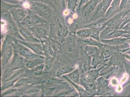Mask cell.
<instances>
[{
	"label": "cell",
	"instance_id": "cell-26",
	"mask_svg": "<svg viewBox=\"0 0 130 97\" xmlns=\"http://www.w3.org/2000/svg\"><path fill=\"white\" fill-rule=\"evenodd\" d=\"M130 22V16L126 17L124 18L120 26H119V29H121Z\"/></svg>",
	"mask_w": 130,
	"mask_h": 97
},
{
	"label": "cell",
	"instance_id": "cell-1",
	"mask_svg": "<svg viewBox=\"0 0 130 97\" xmlns=\"http://www.w3.org/2000/svg\"><path fill=\"white\" fill-rule=\"evenodd\" d=\"M112 1L113 0H104L100 2L91 16L90 22L95 21L104 16Z\"/></svg>",
	"mask_w": 130,
	"mask_h": 97
},
{
	"label": "cell",
	"instance_id": "cell-10",
	"mask_svg": "<svg viewBox=\"0 0 130 97\" xmlns=\"http://www.w3.org/2000/svg\"><path fill=\"white\" fill-rule=\"evenodd\" d=\"M93 29L87 28L80 29L76 32V34L81 39L87 38L91 37L93 33Z\"/></svg>",
	"mask_w": 130,
	"mask_h": 97
},
{
	"label": "cell",
	"instance_id": "cell-23",
	"mask_svg": "<svg viewBox=\"0 0 130 97\" xmlns=\"http://www.w3.org/2000/svg\"><path fill=\"white\" fill-rule=\"evenodd\" d=\"M36 31L38 35L40 36H44L47 33L46 29L43 27H38L37 28Z\"/></svg>",
	"mask_w": 130,
	"mask_h": 97
},
{
	"label": "cell",
	"instance_id": "cell-21",
	"mask_svg": "<svg viewBox=\"0 0 130 97\" xmlns=\"http://www.w3.org/2000/svg\"><path fill=\"white\" fill-rule=\"evenodd\" d=\"M59 35L61 37L64 38L67 36L69 33V31L67 28L61 26L59 28Z\"/></svg>",
	"mask_w": 130,
	"mask_h": 97
},
{
	"label": "cell",
	"instance_id": "cell-25",
	"mask_svg": "<svg viewBox=\"0 0 130 97\" xmlns=\"http://www.w3.org/2000/svg\"><path fill=\"white\" fill-rule=\"evenodd\" d=\"M68 45L71 47H73L75 45V35H72L68 39Z\"/></svg>",
	"mask_w": 130,
	"mask_h": 97
},
{
	"label": "cell",
	"instance_id": "cell-34",
	"mask_svg": "<svg viewBox=\"0 0 130 97\" xmlns=\"http://www.w3.org/2000/svg\"><path fill=\"white\" fill-rule=\"evenodd\" d=\"M128 79V75L127 73L124 74L123 77L120 80V83L121 84L124 83L127 81Z\"/></svg>",
	"mask_w": 130,
	"mask_h": 97
},
{
	"label": "cell",
	"instance_id": "cell-39",
	"mask_svg": "<svg viewBox=\"0 0 130 97\" xmlns=\"http://www.w3.org/2000/svg\"><path fill=\"white\" fill-rule=\"evenodd\" d=\"M123 90V87L121 85H118L117 87L116 91H117L119 92H121Z\"/></svg>",
	"mask_w": 130,
	"mask_h": 97
},
{
	"label": "cell",
	"instance_id": "cell-17",
	"mask_svg": "<svg viewBox=\"0 0 130 97\" xmlns=\"http://www.w3.org/2000/svg\"><path fill=\"white\" fill-rule=\"evenodd\" d=\"M74 71V68L69 66H66L62 67L56 72V75L60 76L64 74L69 73Z\"/></svg>",
	"mask_w": 130,
	"mask_h": 97
},
{
	"label": "cell",
	"instance_id": "cell-45",
	"mask_svg": "<svg viewBox=\"0 0 130 97\" xmlns=\"http://www.w3.org/2000/svg\"><path fill=\"white\" fill-rule=\"evenodd\" d=\"M130 3V0H129L128 2V3Z\"/></svg>",
	"mask_w": 130,
	"mask_h": 97
},
{
	"label": "cell",
	"instance_id": "cell-6",
	"mask_svg": "<svg viewBox=\"0 0 130 97\" xmlns=\"http://www.w3.org/2000/svg\"><path fill=\"white\" fill-rule=\"evenodd\" d=\"M19 52L20 55L28 60L36 58H42V56L39 54H34L29 50L23 46H19Z\"/></svg>",
	"mask_w": 130,
	"mask_h": 97
},
{
	"label": "cell",
	"instance_id": "cell-43",
	"mask_svg": "<svg viewBox=\"0 0 130 97\" xmlns=\"http://www.w3.org/2000/svg\"><path fill=\"white\" fill-rule=\"evenodd\" d=\"M127 43L129 44L130 46V39H129L127 40Z\"/></svg>",
	"mask_w": 130,
	"mask_h": 97
},
{
	"label": "cell",
	"instance_id": "cell-22",
	"mask_svg": "<svg viewBox=\"0 0 130 97\" xmlns=\"http://www.w3.org/2000/svg\"><path fill=\"white\" fill-rule=\"evenodd\" d=\"M23 59L22 55L18 54H15L13 60V63L20 64L23 63Z\"/></svg>",
	"mask_w": 130,
	"mask_h": 97
},
{
	"label": "cell",
	"instance_id": "cell-16",
	"mask_svg": "<svg viewBox=\"0 0 130 97\" xmlns=\"http://www.w3.org/2000/svg\"><path fill=\"white\" fill-rule=\"evenodd\" d=\"M65 78L67 79L68 81H69L76 89L81 96H85L87 95L88 94V92L86 90H85L84 89L82 88L81 86L78 85V84L75 83L72 81L67 77H65Z\"/></svg>",
	"mask_w": 130,
	"mask_h": 97
},
{
	"label": "cell",
	"instance_id": "cell-13",
	"mask_svg": "<svg viewBox=\"0 0 130 97\" xmlns=\"http://www.w3.org/2000/svg\"><path fill=\"white\" fill-rule=\"evenodd\" d=\"M42 58H36L31 59L26 62L25 65L27 68H34L39 64H41L44 61Z\"/></svg>",
	"mask_w": 130,
	"mask_h": 97
},
{
	"label": "cell",
	"instance_id": "cell-15",
	"mask_svg": "<svg viewBox=\"0 0 130 97\" xmlns=\"http://www.w3.org/2000/svg\"><path fill=\"white\" fill-rule=\"evenodd\" d=\"M107 26L102 25L101 26L93 29V33L91 37L93 38L95 40L100 41V32L104 29Z\"/></svg>",
	"mask_w": 130,
	"mask_h": 97
},
{
	"label": "cell",
	"instance_id": "cell-38",
	"mask_svg": "<svg viewBox=\"0 0 130 97\" xmlns=\"http://www.w3.org/2000/svg\"><path fill=\"white\" fill-rule=\"evenodd\" d=\"M67 93V92H61V93H59L55 95V96H64L66 95Z\"/></svg>",
	"mask_w": 130,
	"mask_h": 97
},
{
	"label": "cell",
	"instance_id": "cell-19",
	"mask_svg": "<svg viewBox=\"0 0 130 97\" xmlns=\"http://www.w3.org/2000/svg\"><path fill=\"white\" fill-rule=\"evenodd\" d=\"M36 8L40 11L42 12L45 15H48L49 13V8L46 6L41 3H37L35 5ZM39 10V11H40Z\"/></svg>",
	"mask_w": 130,
	"mask_h": 97
},
{
	"label": "cell",
	"instance_id": "cell-32",
	"mask_svg": "<svg viewBox=\"0 0 130 97\" xmlns=\"http://www.w3.org/2000/svg\"><path fill=\"white\" fill-rule=\"evenodd\" d=\"M46 52H47L48 54H50L52 56H53L54 54V52L52 46H49L47 45L45 48Z\"/></svg>",
	"mask_w": 130,
	"mask_h": 97
},
{
	"label": "cell",
	"instance_id": "cell-24",
	"mask_svg": "<svg viewBox=\"0 0 130 97\" xmlns=\"http://www.w3.org/2000/svg\"><path fill=\"white\" fill-rule=\"evenodd\" d=\"M124 67L126 71V73L128 75V79L127 82L124 85V87L127 86L130 84V65L126 63V62H124Z\"/></svg>",
	"mask_w": 130,
	"mask_h": 97
},
{
	"label": "cell",
	"instance_id": "cell-33",
	"mask_svg": "<svg viewBox=\"0 0 130 97\" xmlns=\"http://www.w3.org/2000/svg\"><path fill=\"white\" fill-rule=\"evenodd\" d=\"M110 82L111 85L113 86H117L119 83L118 79L115 77L112 78L111 79Z\"/></svg>",
	"mask_w": 130,
	"mask_h": 97
},
{
	"label": "cell",
	"instance_id": "cell-30",
	"mask_svg": "<svg viewBox=\"0 0 130 97\" xmlns=\"http://www.w3.org/2000/svg\"><path fill=\"white\" fill-rule=\"evenodd\" d=\"M8 27L10 31L13 34H16L17 33V28L14 24L12 22H9L8 25Z\"/></svg>",
	"mask_w": 130,
	"mask_h": 97
},
{
	"label": "cell",
	"instance_id": "cell-2",
	"mask_svg": "<svg viewBox=\"0 0 130 97\" xmlns=\"http://www.w3.org/2000/svg\"><path fill=\"white\" fill-rule=\"evenodd\" d=\"M101 0H89L81 9V15L84 19L89 21L91 16Z\"/></svg>",
	"mask_w": 130,
	"mask_h": 97
},
{
	"label": "cell",
	"instance_id": "cell-35",
	"mask_svg": "<svg viewBox=\"0 0 130 97\" xmlns=\"http://www.w3.org/2000/svg\"><path fill=\"white\" fill-rule=\"evenodd\" d=\"M60 7L62 10H64L66 8V4L64 0H59Z\"/></svg>",
	"mask_w": 130,
	"mask_h": 97
},
{
	"label": "cell",
	"instance_id": "cell-41",
	"mask_svg": "<svg viewBox=\"0 0 130 97\" xmlns=\"http://www.w3.org/2000/svg\"><path fill=\"white\" fill-rule=\"evenodd\" d=\"M122 36L124 37L127 38L129 39H130V34L129 33V34H124V35H123Z\"/></svg>",
	"mask_w": 130,
	"mask_h": 97
},
{
	"label": "cell",
	"instance_id": "cell-46",
	"mask_svg": "<svg viewBox=\"0 0 130 97\" xmlns=\"http://www.w3.org/2000/svg\"><path fill=\"white\" fill-rule=\"evenodd\" d=\"M101 1H104V0H101Z\"/></svg>",
	"mask_w": 130,
	"mask_h": 97
},
{
	"label": "cell",
	"instance_id": "cell-3",
	"mask_svg": "<svg viewBox=\"0 0 130 97\" xmlns=\"http://www.w3.org/2000/svg\"><path fill=\"white\" fill-rule=\"evenodd\" d=\"M121 1V0H113L109 7L104 16L105 19H110L120 11L119 7Z\"/></svg>",
	"mask_w": 130,
	"mask_h": 97
},
{
	"label": "cell",
	"instance_id": "cell-40",
	"mask_svg": "<svg viewBox=\"0 0 130 97\" xmlns=\"http://www.w3.org/2000/svg\"><path fill=\"white\" fill-rule=\"evenodd\" d=\"M55 81V80L54 78H51L48 79L46 80L45 83L47 84H50L52 83L53 82H54Z\"/></svg>",
	"mask_w": 130,
	"mask_h": 97
},
{
	"label": "cell",
	"instance_id": "cell-4",
	"mask_svg": "<svg viewBox=\"0 0 130 97\" xmlns=\"http://www.w3.org/2000/svg\"><path fill=\"white\" fill-rule=\"evenodd\" d=\"M128 39L126 38H115L109 39H100L101 43L108 45H118L122 44H125L127 42Z\"/></svg>",
	"mask_w": 130,
	"mask_h": 97
},
{
	"label": "cell",
	"instance_id": "cell-11",
	"mask_svg": "<svg viewBox=\"0 0 130 97\" xmlns=\"http://www.w3.org/2000/svg\"><path fill=\"white\" fill-rule=\"evenodd\" d=\"M81 41L86 44L90 45L97 46L99 47H103V44L101 43L100 41L94 39L92 37L82 39Z\"/></svg>",
	"mask_w": 130,
	"mask_h": 97
},
{
	"label": "cell",
	"instance_id": "cell-18",
	"mask_svg": "<svg viewBox=\"0 0 130 97\" xmlns=\"http://www.w3.org/2000/svg\"><path fill=\"white\" fill-rule=\"evenodd\" d=\"M119 29L116 30L114 32L112 33L110 36L107 39L119 37L122 36L124 34H129V33L130 34L129 32L127 31L123 30V29L119 30Z\"/></svg>",
	"mask_w": 130,
	"mask_h": 97
},
{
	"label": "cell",
	"instance_id": "cell-12",
	"mask_svg": "<svg viewBox=\"0 0 130 97\" xmlns=\"http://www.w3.org/2000/svg\"><path fill=\"white\" fill-rule=\"evenodd\" d=\"M67 77L73 82L77 84H79L80 74L78 69H76L67 75Z\"/></svg>",
	"mask_w": 130,
	"mask_h": 97
},
{
	"label": "cell",
	"instance_id": "cell-5",
	"mask_svg": "<svg viewBox=\"0 0 130 97\" xmlns=\"http://www.w3.org/2000/svg\"><path fill=\"white\" fill-rule=\"evenodd\" d=\"M10 11L13 18L15 21L17 22L23 21L28 14L27 10L20 8L12 9Z\"/></svg>",
	"mask_w": 130,
	"mask_h": 97
},
{
	"label": "cell",
	"instance_id": "cell-42",
	"mask_svg": "<svg viewBox=\"0 0 130 97\" xmlns=\"http://www.w3.org/2000/svg\"><path fill=\"white\" fill-rule=\"evenodd\" d=\"M125 57L130 61V54H126L125 55Z\"/></svg>",
	"mask_w": 130,
	"mask_h": 97
},
{
	"label": "cell",
	"instance_id": "cell-29",
	"mask_svg": "<svg viewBox=\"0 0 130 97\" xmlns=\"http://www.w3.org/2000/svg\"><path fill=\"white\" fill-rule=\"evenodd\" d=\"M12 54V49L11 47H10L9 49L6 52L4 57V61H6L9 60L10 58L11 57Z\"/></svg>",
	"mask_w": 130,
	"mask_h": 97
},
{
	"label": "cell",
	"instance_id": "cell-9",
	"mask_svg": "<svg viewBox=\"0 0 130 97\" xmlns=\"http://www.w3.org/2000/svg\"><path fill=\"white\" fill-rule=\"evenodd\" d=\"M116 27L107 26L100 32V39H107L112 33L115 31L119 29Z\"/></svg>",
	"mask_w": 130,
	"mask_h": 97
},
{
	"label": "cell",
	"instance_id": "cell-28",
	"mask_svg": "<svg viewBox=\"0 0 130 97\" xmlns=\"http://www.w3.org/2000/svg\"><path fill=\"white\" fill-rule=\"evenodd\" d=\"M77 0H69L68 3V8L72 10H74Z\"/></svg>",
	"mask_w": 130,
	"mask_h": 97
},
{
	"label": "cell",
	"instance_id": "cell-31",
	"mask_svg": "<svg viewBox=\"0 0 130 97\" xmlns=\"http://www.w3.org/2000/svg\"><path fill=\"white\" fill-rule=\"evenodd\" d=\"M129 0H121V2L120 5V11H122L123 9L125 7L126 5L128 3Z\"/></svg>",
	"mask_w": 130,
	"mask_h": 97
},
{
	"label": "cell",
	"instance_id": "cell-37",
	"mask_svg": "<svg viewBox=\"0 0 130 97\" xmlns=\"http://www.w3.org/2000/svg\"><path fill=\"white\" fill-rule=\"evenodd\" d=\"M46 44L47 46H49L52 47L54 45V42L51 40H48L46 41Z\"/></svg>",
	"mask_w": 130,
	"mask_h": 97
},
{
	"label": "cell",
	"instance_id": "cell-27",
	"mask_svg": "<svg viewBox=\"0 0 130 97\" xmlns=\"http://www.w3.org/2000/svg\"><path fill=\"white\" fill-rule=\"evenodd\" d=\"M45 67L47 69H49L51 67L53 63V60L51 57H48L46 59L45 61Z\"/></svg>",
	"mask_w": 130,
	"mask_h": 97
},
{
	"label": "cell",
	"instance_id": "cell-14",
	"mask_svg": "<svg viewBox=\"0 0 130 97\" xmlns=\"http://www.w3.org/2000/svg\"><path fill=\"white\" fill-rule=\"evenodd\" d=\"M20 31L22 36L27 40L36 42H39L38 40L35 38L29 31L25 28H20Z\"/></svg>",
	"mask_w": 130,
	"mask_h": 97
},
{
	"label": "cell",
	"instance_id": "cell-8",
	"mask_svg": "<svg viewBox=\"0 0 130 97\" xmlns=\"http://www.w3.org/2000/svg\"><path fill=\"white\" fill-rule=\"evenodd\" d=\"M19 42L22 44L30 48L36 54L39 55L43 54L42 52V47L40 44L26 42L25 41H20Z\"/></svg>",
	"mask_w": 130,
	"mask_h": 97
},
{
	"label": "cell",
	"instance_id": "cell-36",
	"mask_svg": "<svg viewBox=\"0 0 130 97\" xmlns=\"http://www.w3.org/2000/svg\"><path fill=\"white\" fill-rule=\"evenodd\" d=\"M122 29L129 31L130 34V22L126 24L125 26Z\"/></svg>",
	"mask_w": 130,
	"mask_h": 97
},
{
	"label": "cell",
	"instance_id": "cell-7",
	"mask_svg": "<svg viewBox=\"0 0 130 97\" xmlns=\"http://www.w3.org/2000/svg\"><path fill=\"white\" fill-rule=\"evenodd\" d=\"M42 20L37 15L34 13H31L27 15L22 21V23L23 25H29L34 24L40 23L42 22Z\"/></svg>",
	"mask_w": 130,
	"mask_h": 97
},
{
	"label": "cell",
	"instance_id": "cell-20",
	"mask_svg": "<svg viewBox=\"0 0 130 97\" xmlns=\"http://www.w3.org/2000/svg\"><path fill=\"white\" fill-rule=\"evenodd\" d=\"M45 66L43 64H41L33 68V73L35 75L38 76L42 74Z\"/></svg>",
	"mask_w": 130,
	"mask_h": 97
},
{
	"label": "cell",
	"instance_id": "cell-44",
	"mask_svg": "<svg viewBox=\"0 0 130 97\" xmlns=\"http://www.w3.org/2000/svg\"><path fill=\"white\" fill-rule=\"evenodd\" d=\"M89 0H84V2H88V1H89Z\"/></svg>",
	"mask_w": 130,
	"mask_h": 97
}]
</instances>
